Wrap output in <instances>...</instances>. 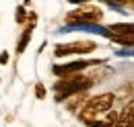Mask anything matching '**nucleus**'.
<instances>
[{
  "label": "nucleus",
  "instance_id": "8",
  "mask_svg": "<svg viewBox=\"0 0 134 127\" xmlns=\"http://www.w3.org/2000/svg\"><path fill=\"white\" fill-rule=\"evenodd\" d=\"M33 29H35V25H29V23L25 25V29H23V33H21V37H19V41H17V55L25 53V49H27L31 37H33Z\"/></svg>",
  "mask_w": 134,
  "mask_h": 127
},
{
  "label": "nucleus",
  "instance_id": "11",
  "mask_svg": "<svg viewBox=\"0 0 134 127\" xmlns=\"http://www.w3.org/2000/svg\"><path fill=\"white\" fill-rule=\"evenodd\" d=\"M46 94H48V90H46V86H43L41 82H37V84H35V98H39V100H43V98H46Z\"/></svg>",
  "mask_w": 134,
  "mask_h": 127
},
{
  "label": "nucleus",
  "instance_id": "1",
  "mask_svg": "<svg viewBox=\"0 0 134 127\" xmlns=\"http://www.w3.org/2000/svg\"><path fill=\"white\" fill-rule=\"evenodd\" d=\"M95 84V80L91 74H74V76H66V78H58L54 82V98L58 103H66L70 96L87 92L91 86Z\"/></svg>",
  "mask_w": 134,
  "mask_h": 127
},
{
  "label": "nucleus",
  "instance_id": "13",
  "mask_svg": "<svg viewBox=\"0 0 134 127\" xmlns=\"http://www.w3.org/2000/svg\"><path fill=\"white\" fill-rule=\"evenodd\" d=\"M89 127H107V125H105V123H103L101 119H97V121H93V123H91Z\"/></svg>",
  "mask_w": 134,
  "mask_h": 127
},
{
  "label": "nucleus",
  "instance_id": "4",
  "mask_svg": "<svg viewBox=\"0 0 134 127\" xmlns=\"http://www.w3.org/2000/svg\"><path fill=\"white\" fill-rule=\"evenodd\" d=\"M97 49V43L93 39H76L70 43H58L54 47L56 58H66V55H87Z\"/></svg>",
  "mask_w": 134,
  "mask_h": 127
},
{
  "label": "nucleus",
  "instance_id": "7",
  "mask_svg": "<svg viewBox=\"0 0 134 127\" xmlns=\"http://www.w3.org/2000/svg\"><path fill=\"white\" fill-rule=\"evenodd\" d=\"M134 33V23H114L109 27H105L103 35L111 37V35H132Z\"/></svg>",
  "mask_w": 134,
  "mask_h": 127
},
{
  "label": "nucleus",
  "instance_id": "10",
  "mask_svg": "<svg viewBox=\"0 0 134 127\" xmlns=\"http://www.w3.org/2000/svg\"><path fill=\"white\" fill-rule=\"evenodd\" d=\"M109 39L116 41V43H120V45H126V47H132L134 45V33L132 35H111Z\"/></svg>",
  "mask_w": 134,
  "mask_h": 127
},
{
  "label": "nucleus",
  "instance_id": "6",
  "mask_svg": "<svg viewBox=\"0 0 134 127\" xmlns=\"http://www.w3.org/2000/svg\"><path fill=\"white\" fill-rule=\"evenodd\" d=\"M116 125H120V127H134V98L126 100L124 109L120 111V117H118Z\"/></svg>",
  "mask_w": 134,
  "mask_h": 127
},
{
  "label": "nucleus",
  "instance_id": "2",
  "mask_svg": "<svg viewBox=\"0 0 134 127\" xmlns=\"http://www.w3.org/2000/svg\"><path fill=\"white\" fill-rule=\"evenodd\" d=\"M114 103H116V94H114V92H101V94L91 96V98L85 100V105L81 107L79 119L89 127L93 121H97L103 113L114 109Z\"/></svg>",
  "mask_w": 134,
  "mask_h": 127
},
{
  "label": "nucleus",
  "instance_id": "15",
  "mask_svg": "<svg viewBox=\"0 0 134 127\" xmlns=\"http://www.w3.org/2000/svg\"><path fill=\"white\" fill-rule=\"evenodd\" d=\"M23 4H25V6H27V4H31V0H23Z\"/></svg>",
  "mask_w": 134,
  "mask_h": 127
},
{
  "label": "nucleus",
  "instance_id": "16",
  "mask_svg": "<svg viewBox=\"0 0 134 127\" xmlns=\"http://www.w3.org/2000/svg\"><path fill=\"white\" fill-rule=\"evenodd\" d=\"M0 82H2V80H0Z\"/></svg>",
  "mask_w": 134,
  "mask_h": 127
},
{
  "label": "nucleus",
  "instance_id": "9",
  "mask_svg": "<svg viewBox=\"0 0 134 127\" xmlns=\"http://www.w3.org/2000/svg\"><path fill=\"white\" fill-rule=\"evenodd\" d=\"M27 16H29L27 6H25V4H19L17 8H15V23L21 25V27H25V25H27Z\"/></svg>",
  "mask_w": 134,
  "mask_h": 127
},
{
  "label": "nucleus",
  "instance_id": "12",
  "mask_svg": "<svg viewBox=\"0 0 134 127\" xmlns=\"http://www.w3.org/2000/svg\"><path fill=\"white\" fill-rule=\"evenodd\" d=\"M8 62H10V53H8V49H2V51H0V66H6Z\"/></svg>",
  "mask_w": 134,
  "mask_h": 127
},
{
  "label": "nucleus",
  "instance_id": "14",
  "mask_svg": "<svg viewBox=\"0 0 134 127\" xmlns=\"http://www.w3.org/2000/svg\"><path fill=\"white\" fill-rule=\"evenodd\" d=\"M126 8H132V10H134V0H128V4H126Z\"/></svg>",
  "mask_w": 134,
  "mask_h": 127
},
{
  "label": "nucleus",
  "instance_id": "5",
  "mask_svg": "<svg viewBox=\"0 0 134 127\" xmlns=\"http://www.w3.org/2000/svg\"><path fill=\"white\" fill-rule=\"evenodd\" d=\"M105 63V60H74V62H66V63H56L52 68V72L58 76V78H66V76H74V74H81L87 68H95Z\"/></svg>",
  "mask_w": 134,
  "mask_h": 127
},
{
  "label": "nucleus",
  "instance_id": "3",
  "mask_svg": "<svg viewBox=\"0 0 134 127\" xmlns=\"http://www.w3.org/2000/svg\"><path fill=\"white\" fill-rule=\"evenodd\" d=\"M103 21V10L95 4H79V8L70 10L64 15V23L66 25H99Z\"/></svg>",
  "mask_w": 134,
  "mask_h": 127
}]
</instances>
